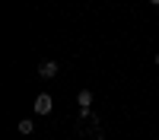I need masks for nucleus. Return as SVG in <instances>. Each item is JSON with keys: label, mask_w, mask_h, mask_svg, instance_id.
I'll return each instance as SVG.
<instances>
[{"label": "nucleus", "mask_w": 159, "mask_h": 140, "mask_svg": "<svg viewBox=\"0 0 159 140\" xmlns=\"http://www.w3.org/2000/svg\"><path fill=\"white\" fill-rule=\"evenodd\" d=\"M51 108H54V99H51L48 93H42L35 99V115H51Z\"/></svg>", "instance_id": "f257e3e1"}, {"label": "nucleus", "mask_w": 159, "mask_h": 140, "mask_svg": "<svg viewBox=\"0 0 159 140\" xmlns=\"http://www.w3.org/2000/svg\"><path fill=\"white\" fill-rule=\"evenodd\" d=\"M38 76H42V80L57 76V61H38Z\"/></svg>", "instance_id": "f03ea898"}, {"label": "nucleus", "mask_w": 159, "mask_h": 140, "mask_svg": "<svg viewBox=\"0 0 159 140\" xmlns=\"http://www.w3.org/2000/svg\"><path fill=\"white\" fill-rule=\"evenodd\" d=\"M76 102H80V108H92V89H80Z\"/></svg>", "instance_id": "7ed1b4c3"}, {"label": "nucleus", "mask_w": 159, "mask_h": 140, "mask_svg": "<svg viewBox=\"0 0 159 140\" xmlns=\"http://www.w3.org/2000/svg\"><path fill=\"white\" fill-rule=\"evenodd\" d=\"M32 131H35L32 118H22V121H19V134H32Z\"/></svg>", "instance_id": "20e7f679"}, {"label": "nucleus", "mask_w": 159, "mask_h": 140, "mask_svg": "<svg viewBox=\"0 0 159 140\" xmlns=\"http://www.w3.org/2000/svg\"><path fill=\"white\" fill-rule=\"evenodd\" d=\"M150 3H153V7H159V0H150Z\"/></svg>", "instance_id": "39448f33"}, {"label": "nucleus", "mask_w": 159, "mask_h": 140, "mask_svg": "<svg viewBox=\"0 0 159 140\" xmlns=\"http://www.w3.org/2000/svg\"><path fill=\"white\" fill-rule=\"evenodd\" d=\"M156 67H159V54H156Z\"/></svg>", "instance_id": "423d86ee"}]
</instances>
